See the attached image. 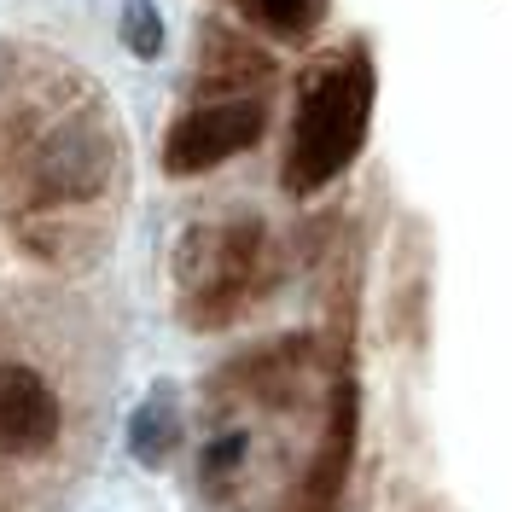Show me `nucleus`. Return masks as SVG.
Returning <instances> with one entry per match:
<instances>
[{
	"label": "nucleus",
	"instance_id": "obj_1",
	"mask_svg": "<svg viewBox=\"0 0 512 512\" xmlns=\"http://www.w3.org/2000/svg\"><path fill=\"white\" fill-rule=\"evenodd\" d=\"M123 204L111 88L53 41L0 30V367L99 379Z\"/></svg>",
	"mask_w": 512,
	"mask_h": 512
},
{
	"label": "nucleus",
	"instance_id": "obj_2",
	"mask_svg": "<svg viewBox=\"0 0 512 512\" xmlns=\"http://www.w3.org/2000/svg\"><path fill=\"white\" fill-rule=\"evenodd\" d=\"M367 105H373L367 64H338V70H326L315 88L303 94L297 123H291V152H286V187L291 192L326 187L361 152Z\"/></svg>",
	"mask_w": 512,
	"mask_h": 512
},
{
	"label": "nucleus",
	"instance_id": "obj_3",
	"mask_svg": "<svg viewBox=\"0 0 512 512\" xmlns=\"http://www.w3.org/2000/svg\"><path fill=\"white\" fill-rule=\"evenodd\" d=\"M256 134H262V105H256V99H222V105H204V111H192L187 123L169 134V169H175V175L216 169L222 158L245 152Z\"/></svg>",
	"mask_w": 512,
	"mask_h": 512
},
{
	"label": "nucleus",
	"instance_id": "obj_4",
	"mask_svg": "<svg viewBox=\"0 0 512 512\" xmlns=\"http://www.w3.org/2000/svg\"><path fill=\"white\" fill-rule=\"evenodd\" d=\"M350 454H355V384H338L326 448H320L315 472H309V512H332L338 489H344V472H350Z\"/></svg>",
	"mask_w": 512,
	"mask_h": 512
},
{
	"label": "nucleus",
	"instance_id": "obj_5",
	"mask_svg": "<svg viewBox=\"0 0 512 512\" xmlns=\"http://www.w3.org/2000/svg\"><path fill=\"white\" fill-rule=\"evenodd\" d=\"M256 6V18L268 24V30H280V35H297V30H309L315 24V0H251Z\"/></svg>",
	"mask_w": 512,
	"mask_h": 512
},
{
	"label": "nucleus",
	"instance_id": "obj_6",
	"mask_svg": "<svg viewBox=\"0 0 512 512\" xmlns=\"http://www.w3.org/2000/svg\"><path fill=\"white\" fill-rule=\"evenodd\" d=\"M169 443H175V425H169L163 408H146V414L134 419V448H140L146 460H163V448Z\"/></svg>",
	"mask_w": 512,
	"mask_h": 512
},
{
	"label": "nucleus",
	"instance_id": "obj_7",
	"mask_svg": "<svg viewBox=\"0 0 512 512\" xmlns=\"http://www.w3.org/2000/svg\"><path fill=\"white\" fill-rule=\"evenodd\" d=\"M239 454H245V437H222V443L204 454V478H222L227 466H239Z\"/></svg>",
	"mask_w": 512,
	"mask_h": 512
}]
</instances>
